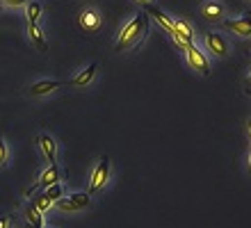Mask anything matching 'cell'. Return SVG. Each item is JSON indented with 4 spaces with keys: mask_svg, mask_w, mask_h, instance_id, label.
I'll use <instances>...</instances> for the list:
<instances>
[{
    "mask_svg": "<svg viewBox=\"0 0 251 228\" xmlns=\"http://www.w3.org/2000/svg\"><path fill=\"white\" fill-rule=\"evenodd\" d=\"M149 32V14L146 12H139L135 14L124 27H121L119 37H117V44H114V51L117 52H124V51H130L135 48L137 44H142Z\"/></svg>",
    "mask_w": 251,
    "mask_h": 228,
    "instance_id": "6da1fadb",
    "label": "cell"
},
{
    "mask_svg": "<svg viewBox=\"0 0 251 228\" xmlns=\"http://www.w3.org/2000/svg\"><path fill=\"white\" fill-rule=\"evenodd\" d=\"M107 178H110V155H103L99 160V164H96V169L92 171V180H89V192L87 194L92 196L96 192H100L105 187Z\"/></svg>",
    "mask_w": 251,
    "mask_h": 228,
    "instance_id": "7a4b0ae2",
    "label": "cell"
},
{
    "mask_svg": "<svg viewBox=\"0 0 251 228\" xmlns=\"http://www.w3.org/2000/svg\"><path fill=\"white\" fill-rule=\"evenodd\" d=\"M62 174H66V171L57 169V164H48V169L41 171V174H39V180H37L32 187L27 189L25 196H32L37 189H46V187H50V185H55V182H60Z\"/></svg>",
    "mask_w": 251,
    "mask_h": 228,
    "instance_id": "3957f363",
    "label": "cell"
},
{
    "mask_svg": "<svg viewBox=\"0 0 251 228\" xmlns=\"http://www.w3.org/2000/svg\"><path fill=\"white\" fill-rule=\"evenodd\" d=\"M185 57H187V64L194 69V71H199L203 78H208L210 76V64H208V57L203 55V51H199L197 44H190L185 48Z\"/></svg>",
    "mask_w": 251,
    "mask_h": 228,
    "instance_id": "277c9868",
    "label": "cell"
},
{
    "mask_svg": "<svg viewBox=\"0 0 251 228\" xmlns=\"http://www.w3.org/2000/svg\"><path fill=\"white\" fill-rule=\"evenodd\" d=\"M203 44H205V48L215 55V57H226L228 51H231L228 39H226L224 34H219V32H208L203 37Z\"/></svg>",
    "mask_w": 251,
    "mask_h": 228,
    "instance_id": "5b68a950",
    "label": "cell"
},
{
    "mask_svg": "<svg viewBox=\"0 0 251 228\" xmlns=\"http://www.w3.org/2000/svg\"><path fill=\"white\" fill-rule=\"evenodd\" d=\"M55 205H57V210H62V212L85 210L87 205H89V194L78 192V194H71V196H62V199H57V201H55Z\"/></svg>",
    "mask_w": 251,
    "mask_h": 228,
    "instance_id": "8992f818",
    "label": "cell"
},
{
    "mask_svg": "<svg viewBox=\"0 0 251 228\" xmlns=\"http://www.w3.org/2000/svg\"><path fill=\"white\" fill-rule=\"evenodd\" d=\"M78 23H80V27H82L87 34H94V32H99V30H100V25H103V19H100V14L96 12V9H92V7H85V9L80 12Z\"/></svg>",
    "mask_w": 251,
    "mask_h": 228,
    "instance_id": "52a82bcc",
    "label": "cell"
},
{
    "mask_svg": "<svg viewBox=\"0 0 251 228\" xmlns=\"http://www.w3.org/2000/svg\"><path fill=\"white\" fill-rule=\"evenodd\" d=\"M224 27L231 30V32H235L238 37H242V39H251V14L224 21Z\"/></svg>",
    "mask_w": 251,
    "mask_h": 228,
    "instance_id": "ba28073f",
    "label": "cell"
},
{
    "mask_svg": "<svg viewBox=\"0 0 251 228\" xmlns=\"http://www.w3.org/2000/svg\"><path fill=\"white\" fill-rule=\"evenodd\" d=\"M144 7H146V14H151V16L158 21V25L162 27L165 32H169V34L174 32V19H169V16H167V14L162 12L160 7H155V5H144Z\"/></svg>",
    "mask_w": 251,
    "mask_h": 228,
    "instance_id": "9c48e42d",
    "label": "cell"
},
{
    "mask_svg": "<svg viewBox=\"0 0 251 228\" xmlns=\"http://www.w3.org/2000/svg\"><path fill=\"white\" fill-rule=\"evenodd\" d=\"M201 12H203V16L208 21H212V23H217V21L224 19V5H219L217 0H208V2H203V7H201Z\"/></svg>",
    "mask_w": 251,
    "mask_h": 228,
    "instance_id": "30bf717a",
    "label": "cell"
},
{
    "mask_svg": "<svg viewBox=\"0 0 251 228\" xmlns=\"http://www.w3.org/2000/svg\"><path fill=\"white\" fill-rule=\"evenodd\" d=\"M96 69H99V64H96V62H92L87 69H82V71H80L78 76L69 82V87H87L94 80V76H96Z\"/></svg>",
    "mask_w": 251,
    "mask_h": 228,
    "instance_id": "8fae6325",
    "label": "cell"
},
{
    "mask_svg": "<svg viewBox=\"0 0 251 228\" xmlns=\"http://www.w3.org/2000/svg\"><path fill=\"white\" fill-rule=\"evenodd\" d=\"M39 146H41V153L46 155L48 164H55V157H57V144L50 135H39Z\"/></svg>",
    "mask_w": 251,
    "mask_h": 228,
    "instance_id": "7c38bea8",
    "label": "cell"
},
{
    "mask_svg": "<svg viewBox=\"0 0 251 228\" xmlns=\"http://www.w3.org/2000/svg\"><path fill=\"white\" fill-rule=\"evenodd\" d=\"M57 87H62V82H57V80H39V82H34L30 87V96H46Z\"/></svg>",
    "mask_w": 251,
    "mask_h": 228,
    "instance_id": "4fadbf2b",
    "label": "cell"
},
{
    "mask_svg": "<svg viewBox=\"0 0 251 228\" xmlns=\"http://www.w3.org/2000/svg\"><path fill=\"white\" fill-rule=\"evenodd\" d=\"M174 32L178 34V37H183L185 41H194V37H197V32H194V27L187 23V21H183V19H176L174 21Z\"/></svg>",
    "mask_w": 251,
    "mask_h": 228,
    "instance_id": "5bb4252c",
    "label": "cell"
},
{
    "mask_svg": "<svg viewBox=\"0 0 251 228\" xmlns=\"http://www.w3.org/2000/svg\"><path fill=\"white\" fill-rule=\"evenodd\" d=\"M25 217H27V224H32V226H37V228H44V212H41L32 201H30V205L25 208Z\"/></svg>",
    "mask_w": 251,
    "mask_h": 228,
    "instance_id": "9a60e30c",
    "label": "cell"
},
{
    "mask_svg": "<svg viewBox=\"0 0 251 228\" xmlns=\"http://www.w3.org/2000/svg\"><path fill=\"white\" fill-rule=\"evenodd\" d=\"M41 14H44V7H41V2H27V5H25L27 23H32V25H39Z\"/></svg>",
    "mask_w": 251,
    "mask_h": 228,
    "instance_id": "2e32d148",
    "label": "cell"
},
{
    "mask_svg": "<svg viewBox=\"0 0 251 228\" xmlns=\"http://www.w3.org/2000/svg\"><path fill=\"white\" fill-rule=\"evenodd\" d=\"M27 34H30V41H32L39 51L46 48V39H44V34H41L39 25H32V23H27Z\"/></svg>",
    "mask_w": 251,
    "mask_h": 228,
    "instance_id": "e0dca14e",
    "label": "cell"
},
{
    "mask_svg": "<svg viewBox=\"0 0 251 228\" xmlns=\"http://www.w3.org/2000/svg\"><path fill=\"white\" fill-rule=\"evenodd\" d=\"M32 203H34V205H37V208L41 210V212H48V210L53 208V201L48 199V194H46V192H44V189H41L39 194L34 196V199H32Z\"/></svg>",
    "mask_w": 251,
    "mask_h": 228,
    "instance_id": "ac0fdd59",
    "label": "cell"
},
{
    "mask_svg": "<svg viewBox=\"0 0 251 228\" xmlns=\"http://www.w3.org/2000/svg\"><path fill=\"white\" fill-rule=\"evenodd\" d=\"M44 192H46V194H48V199L53 201V205H55V201H57V199H62V196H64V187H62V182H55V185H50V187H46V189H44Z\"/></svg>",
    "mask_w": 251,
    "mask_h": 228,
    "instance_id": "d6986e66",
    "label": "cell"
},
{
    "mask_svg": "<svg viewBox=\"0 0 251 228\" xmlns=\"http://www.w3.org/2000/svg\"><path fill=\"white\" fill-rule=\"evenodd\" d=\"M7 162V146H5V139L0 135V167Z\"/></svg>",
    "mask_w": 251,
    "mask_h": 228,
    "instance_id": "ffe728a7",
    "label": "cell"
},
{
    "mask_svg": "<svg viewBox=\"0 0 251 228\" xmlns=\"http://www.w3.org/2000/svg\"><path fill=\"white\" fill-rule=\"evenodd\" d=\"M2 2L9 7H25L27 5V0H2Z\"/></svg>",
    "mask_w": 251,
    "mask_h": 228,
    "instance_id": "44dd1931",
    "label": "cell"
},
{
    "mask_svg": "<svg viewBox=\"0 0 251 228\" xmlns=\"http://www.w3.org/2000/svg\"><path fill=\"white\" fill-rule=\"evenodd\" d=\"M0 228H9V217L0 215Z\"/></svg>",
    "mask_w": 251,
    "mask_h": 228,
    "instance_id": "7402d4cb",
    "label": "cell"
},
{
    "mask_svg": "<svg viewBox=\"0 0 251 228\" xmlns=\"http://www.w3.org/2000/svg\"><path fill=\"white\" fill-rule=\"evenodd\" d=\"M247 94H251V73H249V78H247Z\"/></svg>",
    "mask_w": 251,
    "mask_h": 228,
    "instance_id": "603a6c76",
    "label": "cell"
},
{
    "mask_svg": "<svg viewBox=\"0 0 251 228\" xmlns=\"http://www.w3.org/2000/svg\"><path fill=\"white\" fill-rule=\"evenodd\" d=\"M137 2H139V5H151L153 0H137Z\"/></svg>",
    "mask_w": 251,
    "mask_h": 228,
    "instance_id": "cb8c5ba5",
    "label": "cell"
},
{
    "mask_svg": "<svg viewBox=\"0 0 251 228\" xmlns=\"http://www.w3.org/2000/svg\"><path fill=\"white\" fill-rule=\"evenodd\" d=\"M25 228H37V226H32V224H27V226Z\"/></svg>",
    "mask_w": 251,
    "mask_h": 228,
    "instance_id": "d4e9b609",
    "label": "cell"
},
{
    "mask_svg": "<svg viewBox=\"0 0 251 228\" xmlns=\"http://www.w3.org/2000/svg\"><path fill=\"white\" fill-rule=\"evenodd\" d=\"M249 132H251V119H249Z\"/></svg>",
    "mask_w": 251,
    "mask_h": 228,
    "instance_id": "484cf974",
    "label": "cell"
},
{
    "mask_svg": "<svg viewBox=\"0 0 251 228\" xmlns=\"http://www.w3.org/2000/svg\"><path fill=\"white\" fill-rule=\"evenodd\" d=\"M249 171H251V157H249Z\"/></svg>",
    "mask_w": 251,
    "mask_h": 228,
    "instance_id": "4316f807",
    "label": "cell"
}]
</instances>
